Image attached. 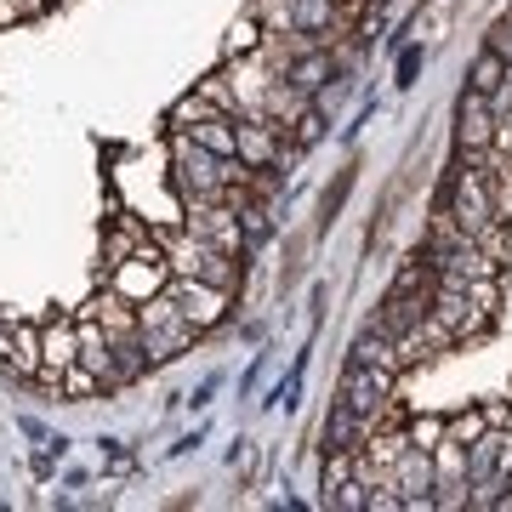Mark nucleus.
<instances>
[{
  "label": "nucleus",
  "instance_id": "obj_1",
  "mask_svg": "<svg viewBox=\"0 0 512 512\" xmlns=\"http://www.w3.org/2000/svg\"><path fill=\"white\" fill-rule=\"evenodd\" d=\"M251 177V165L239 160H222V154H211L205 143H194L188 131H177L171 137V183H177V194H183V205H205V200H234V188Z\"/></svg>",
  "mask_w": 512,
  "mask_h": 512
},
{
  "label": "nucleus",
  "instance_id": "obj_2",
  "mask_svg": "<svg viewBox=\"0 0 512 512\" xmlns=\"http://www.w3.org/2000/svg\"><path fill=\"white\" fill-rule=\"evenodd\" d=\"M444 211L461 222V234H473L490 256H507V222H501V200H495L490 171H484L473 154H467V165L450 177V200H444Z\"/></svg>",
  "mask_w": 512,
  "mask_h": 512
},
{
  "label": "nucleus",
  "instance_id": "obj_3",
  "mask_svg": "<svg viewBox=\"0 0 512 512\" xmlns=\"http://www.w3.org/2000/svg\"><path fill=\"white\" fill-rule=\"evenodd\" d=\"M160 245H165V262H171V274L211 279V285H222V291H234V285H239L234 251H222V245L200 239L194 228H183V234H160Z\"/></svg>",
  "mask_w": 512,
  "mask_h": 512
},
{
  "label": "nucleus",
  "instance_id": "obj_4",
  "mask_svg": "<svg viewBox=\"0 0 512 512\" xmlns=\"http://www.w3.org/2000/svg\"><path fill=\"white\" fill-rule=\"evenodd\" d=\"M336 404H348V410H359V416H365L370 427H382V416L393 410V370H382V365H359V359H348Z\"/></svg>",
  "mask_w": 512,
  "mask_h": 512
},
{
  "label": "nucleus",
  "instance_id": "obj_5",
  "mask_svg": "<svg viewBox=\"0 0 512 512\" xmlns=\"http://www.w3.org/2000/svg\"><path fill=\"white\" fill-rule=\"evenodd\" d=\"M114 291L126 296V302H148V296H160L171 285V262H165V245H148V251L126 256V262H114Z\"/></svg>",
  "mask_w": 512,
  "mask_h": 512
},
{
  "label": "nucleus",
  "instance_id": "obj_6",
  "mask_svg": "<svg viewBox=\"0 0 512 512\" xmlns=\"http://www.w3.org/2000/svg\"><path fill=\"white\" fill-rule=\"evenodd\" d=\"M165 291L177 296V308H183V319L194 330L222 325V319H228V296H234V291H222V285H211V279H188V274H171Z\"/></svg>",
  "mask_w": 512,
  "mask_h": 512
},
{
  "label": "nucleus",
  "instance_id": "obj_7",
  "mask_svg": "<svg viewBox=\"0 0 512 512\" xmlns=\"http://www.w3.org/2000/svg\"><path fill=\"white\" fill-rule=\"evenodd\" d=\"M393 484H399V495H404V507H410V512L433 507V484H439V473H433V450L404 444L399 461H393Z\"/></svg>",
  "mask_w": 512,
  "mask_h": 512
},
{
  "label": "nucleus",
  "instance_id": "obj_8",
  "mask_svg": "<svg viewBox=\"0 0 512 512\" xmlns=\"http://www.w3.org/2000/svg\"><path fill=\"white\" fill-rule=\"evenodd\" d=\"M188 228L222 251H245V228H239V205L234 200H205V205H188Z\"/></svg>",
  "mask_w": 512,
  "mask_h": 512
},
{
  "label": "nucleus",
  "instance_id": "obj_9",
  "mask_svg": "<svg viewBox=\"0 0 512 512\" xmlns=\"http://www.w3.org/2000/svg\"><path fill=\"white\" fill-rule=\"evenodd\" d=\"M74 336H80V365L92 370L103 387H126V376H120V359H114V342H109V330L97 325L92 313H80L74 319Z\"/></svg>",
  "mask_w": 512,
  "mask_h": 512
},
{
  "label": "nucleus",
  "instance_id": "obj_10",
  "mask_svg": "<svg viewBox=\"0 0 512 512\" xmlns=\"http://www.w3.org/2000/svg\"><path fill=\"white\" fill-rule=\"evenodd\" d=\"M69 365H80V336H74V319H46L40 325V382L57 387V376Z\"/></svg>",
  "mask_w": 512,
  "mask_h": 512
},
{
  "label": "nucleus",
  "instance_id": "obj_11",
  "mask_svg": "<svg viewBox=\"0 0 512 512\" xmlns=\"http://www.w3.org/2000/svg\"><path fill=\"white\" fill-rule=\"evenodd\" d=\"M0 370L40 376V325H23V319H6L0 313Z\"/></svg>",
  "mask_w": 512,
  "mask_h": 512
},
{
  "label": "nucleus",
  "instance_id": "obj_12",
  "mask_svg": "<svg viewBox=\"0 0 512 512\" xmlns=\"http://www.w3.org/2000/svg\"><path fill=\"white\" fill-rule=\"evenodd\" d=\"M495 131H501V120L490 114V97H478V92L461 97V126H456L461 154H484L495 143Z\"/></svg>",
  "mask_w": 512,
  "mask_h": 512
},
{
  "label": "nucleus",
  "instance_id": "obj_13",
  "mask_svg": "<svg viewBox=\"0 0 512 512\" xmlns=\"http://www.w3.org/2000/svg\"><path fill=\"white\" fill-rule=\"evenodd\" d=\"M194 336H200V330L188 325L183 313H171V319H160V325H143V353H148V365H165V359H177L183 348H194Z\"/></svg>",
  "mask_w": 512,
  "mask_h": 512
},
{
  "label": "nucleus",
  "instance_id": "obj_14",
  "mask_svg": "<svg viewBox=\"0 0 512 512\" xmlns=\"http://www.w3.org/2000/svg\"><path fill=\"white\" fill-rule=\"evenodd\" d=\"M239 160L251 171H268L279 160V126L274 120H239Z\"/></svg>",
  "mask_w": 512,
  "mask_h": 512
},
{
  "label": "nucleus",
  "instance_id": "obj_15",
  "mask_svg": "<svg viewBox=\"0 0 512 512\" xmlns=\"http://www.w3.org/2000/svg\"><path fill=\"white\" fill-rule=\"evenodd\" d=\"M376 427H370L359 410H348V404H336L330 410V421H325V450H359V444L370 439Z\"/></svg>",
  "mask_w": 512,
  "mask_h": 512
},
{
  "label": "nucleus",
  "instance_id": "obj_16",
  "mask_svg": "<svg viewBox=\"0 0 512 512\" xmlns=\"http://www.w3.org/2000/svg\"><path fill=\"white\" fill-rule=\"evenodd\" d=\"M188 137L205 143L211 154H222V160H234L239 154V120H228V114H205L200 126H188Z\"/></svg>",
  "mask_w": 512,
  "mask_h": 512
},
{
  "label": "nucleus",
  "instance_id": "obj_17",
  "mask_svg": "<svg viewBox=\"0 0 512 512\" xmlns=\"http://www.w3.org/2000/svg\"><path fill=\"white\" fill-rule=\"evenodd\" d=\"M353 359H359V365H382V370H393V376H399V348H393V336H387L382 325L365 330V336L353 342Z\"/></svg>",
  "mask_w": 512,
  "mask_h": 512
},
{
  "label": "nucleus",
  "instance_id": "obj_18",
  "mask_svg": "<svg viewBox=\"0 0 512 512\" xmlns=\"http://www.w3.org/2000/svg\"><path fill=\"white\" fill-rule=\"evenodd\" d=\"M501 80H507V57H501V52H490V46H484V52H478V63H473V74H467V92L490 97L495 86H501Z\"/></svg>",
  "mask_w": 512,
  "mask_h": 512
},
{
  "label": "nucleus",
  "instance_id": "obj_19",
  "mask_svg": "<svg viewBox=\"0 0 512 512\" xmlns=\"http://www.w3.org/2000/svg\"><path fill=\"white\" fill-rule=\"evenodd\" d=\"M262 35H268V29L256 23V12H245V18H239L234 29H228V40H222V52H228V57H245V52H256V46H262Z\"/></svg>",
  "mask_w": 512,
  "mask_h": 512
},
{
  "label": "nucleus",
  "instance_id": "obj_20",
  "mask_svg": "<svg viewBox=\"0 0 512 512\" xmlns=\"http://www.w3.org/2000/svg\"><path fill=\"white\" fill-rule=\"evenodd\" d=\"M200 92L211 97V109H217V114H228V120H239V114H245V109H239L234 80H228V69H222V74H211V80H200Z\"/></svg>",
  "mask_w": 512,
  "mask_h": 512
},
{
  "label": "nucleus",
  "instance_id": "obj_21",
  "mask_svg": "<svg viewBox=\"0 0 512 512\" xmlns=\"http://www.w3.org/2000/svg\"><path fill=\"white\" fill-rule=\"evenodd\" d=\"M325 507H336V512H370V490L359 484V478H342V484H330V490H325Z\"/></svg>",
  "mask_w": 512,
  "mask_h": 512
},
{
  "label": "nucleus",
  "instance_id": "obj_22",
  "mask_svg": "<svg viewBox=\"0 0 512 512\" xmlns=\"http://www.w3.org/2000/svg\"><path fill=\"white\" fill-rule=\"evenodd\" d=\"M148 245H160V234H148V228H120V234L109 239V268L114 262H126V256H137V251H148Z\"/></svg>",
  "mask_w": 512,
  "mask_h": 512
},
{
  "label": "nucleus",
  "instance_id": "obj_23",
  "mask_svg": "<svg viewBox=\"0 0 512 512\" xmlns=\"http://www.w3.org/2000/svg\"><path fill=\"white\" fill-rule=\"evenodd\" d=\"M404 433H410V444H421V450H439V439L450 433V421L444 416H416Z\"/></svg>",
  "mask_w": 512,
  "mask_h": 512
},
{
  "label": "nucleus",
  "instance_id": "obj_24",
  "mask_svg": "<svg viewBox=\"0 0 512 512\" xmlns=\"http://www.w3.org/2000/svg\"><path fill=\"white\" fill-rule=\"evenodd\" d=\"M205 114H217V109H211V97H205V92H194V97H183V103L171 109V126L188 131V126H200Z\"/></svg>",
  "mask_w": 512,
  "mask_h": 512
},
{
  "label": "nucleus",
  "instance_id": "obj_25",
  "mask_svg": "<svg viewBox=\"0 0 512 512\" xmlns=\"http://www.w3.org/2000/svg\"><path fill=\"white\" fill-rule=\"evenodd\" d=\"M484 427H490V421H484V410H467V416H456V421H450V439L473 444L478 433H484Z\"/></svg>",
  "mask_w": 512,
  "mask_h": 512
},
{
  "label": "nucleus",
  "instance_id": "obj_26",
  "mask_svg": "<svg viewBox=\"0 0 512 512\" xmlns=\"http://www.w3.org/2000/svg\"><path fill=\"white\" fill-rule=\"evenodd\" d=\"M490 52H501L512 63V12L507 18H495V29H490Z\"/></svg>",
  "mask_w": 512,
  "mask_h": 512
},
{
  "label": "nucleus",
  "instance_id": "obj_27",
  "mask_svg": "<svg viewBox=\"0 0 512 512\" xmlns=\"http://www.w3.org/2000/svg\"><path fill=\"white\" fill-rule=\"evenodd\" d=\"M490 114H495V120H512V74L490 92Z\"/></svg>",
  "mask_w": 512,
  "mask_h": 512
},
{
  "label": "nucleus",
  "instance_id": "obj_28",
  "mask_svg": "<svg viewBox=\"0 0 512 512\" xmlns=\"http://www.w3.org/2000/svg\"><path fill=\"white\" fill-rule=\"evenodd\" d=\"M342 6H359V0H342Z\"/></svg>",
  "mask_w": 512,
  "mask_h": 512
},
{
  "label": "nucleus",
  "instance_id": "obj_29",
  "mask_svg": "<svg viewBox=\"0 0 512 512\" xmlns=\"http://www.w3.org/2000/svg\"><path fill=\"white\" fill-rule=\"evenodd\" d=\"M501 126H507V131H512V120H501Z\"/></svg>",
  "mask_w": 512,
  "mask_h": 512
},
{
  "label": "nucleus",
  "instance_id": "obj_30",
  "mask_svg": "<svg viewBox=\"0 0 512 512\" xmlns=\"http://www.w3.org/2000/svg\"><path fill=\"white\" fill-rule=\"evenodd\" d=\"M507 490H512V473H507Z\"/></svg>",
  "mask_w": 512,
  "mask_h": 512
},
{
  "label": "nucleus",
  "instance_id": "obj_31",
  "mask_svg": "<svg viewBox=\"0 0 512 512\" xmlns=\"http://www.w3.org/2000/svg\"><path fill=\"white\" fill-rule=\"evenodd\" d=\"M507 433H512V421H507Z\"/></svg>",
  "mask_w": 512,
  "mask_h": 512
},
{
  "label": "nucleus",
  "instance_id": "obj_32",
  "mask_svg": "<svg viewBox=\"0 0 512 512\" xmlns=\"http://www.w3.org/2000/svg\"><path fill=\"white\" fill-rule=\"evenodd\" d=\"M507 74H512V63H507Z\"/></svg>",
  "mask_w": 512,
  "mask_h": 512
}]
</instances>
